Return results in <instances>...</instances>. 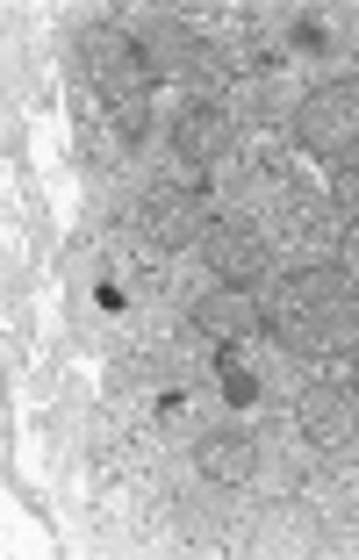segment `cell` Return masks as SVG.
I'll return each instance as SVG.
<instances>
[{
	"label": "cell",
	"instance_id": "obj_12",
	"mask_svg": "<svg viewBox=\"0 0 359 560\" xmlns=\"http://www.w3.org/2000/svg\"><path fill=\"white\" fill-rule=\"evenodd\" d=\"M187 86H201V94H216V86L230 80V58H223V44H195V58H187V72H180Z\"/></svg>",
	"mask_w": 359,
	"mask_h": 560
},
{
	"label": "cell",
	"instance_id": "obj_7",
	"mask_svg": "<svg viewBox=\"0 0 359 560\" xmlns=\"http://www.w3.org/2000/svg\"><path fill=\"white\" fill-rule=\"evenodd\" d=\"M252 324H259V302H252L245 288H216V295L195 302V330H201V338H216V346H238Z\"/></svg>",
	"mask_w": 359,
	"mask_h": 560
},
{
	"label": "cell",
	"instance_id": "obj_10",
	"mask_svg": "<svg viewBox=\"0 0 359 560\" xmlns=\"http://www.w3.org/2000/svg\"><path fill=\"white\" fill-rule=\"evenodd\" d=\"M137 44H144V58H151V80H180L187 72V58H195V36L180 30V22H144L137 30Z\"/></svg>",
	"mask_w": 359,
	"mask_h": 560
},
{
	"label": "cell",
	"instance_id": "obj_5",
	"mask_svg": "<svg viewBox=\"0 0 359 560\" xmlns=\"http://www.w3.org/2000/svg\"><path fill=\"white\" fill-rule=\"evenodd\" d=\"M230 144H238V122H230V108H216V101H195V108H180V122H173V159L187 165V173L216 165Z\"/></svg>",
	"mask_w": 359,
	"mask_h": 560
},
{
	"label": "cell",
	"instance_id": "obj_2",
	"mask_svg": "<svg viewBox=\"0 0 359 560\" xmlns=\"http://www.w3.org/2000/svg\"><path fill=\"white\" fill-rule=\"evenodd\" d=\"M80 72L115 101V108H137V101H144V86H151V58H144V44H137V36H123V30H94V36H86Z\"/></svg>",
	"mask_w": 359,
	"mask_h": 560
},
{
	"label": "cell",
	"instance_id": "obj_4",
	"mask_svg": "<svg viewBox=\"0 0 359 560\" xmlns=\"http://www.w3.org/2000/svg\"><path fill=\"white\" fill-rule=\"evenodd\" d=\"M201 259H209L216 280H230V288H252V280H266V237L252 231V223H209V237H201Z\"/></svg>",
	"mask_w": 359,
	"mask_h": 560
},
{
	"label": "cell",
	"instance_id": "obj_13",
	"mask_svg": "<svg viewBox=\"0 0 359 560\" xmlns=\"http://www.w3.org/2000/svg\"><path fill=\"white\" fill-rule=\"evenodd\" d=\"M216 374H223V396L230 402H252V396H259V366L238 360V352H223V366H216Z\"/></svg>",
	"mask_w": 359,
	"mask_h": 560
},
{
	"label": "cell",
	"instance_id": "obj_8",
	"mask_svg": "<svg viewBox=\"0 0 359 560\" xmlns=\"http://www.w3.org/2000/svg\"><path fill=\"white\" fill-rule=\"evenodd\" d=\"M201 475L209 481H252L259 475V439H245V431H209L201 439Z\"/></svg>",
	"mask_w": 359,
	"mask_h": 560
},
{
	"label": "cell",
	"instance_id": "obj_3",
	"mask_svg": "<svg viewBox=\"0 0 359 560\" xmlns=\"http://www.w3.org/2000/svg\"><path fill=\"white\" fill-rule=\"evenodd\" d=\"M280 346L288 352H310V360H324V352H359V295L345 288V295H324L310 302V310L280 316Z\"/></svg>",
	"mask_w": 359,
	"mask_h": 560
},
{
	"label": "cell",
	"instance_id": "obj_11",
	"mask_svg": "<svg viewBox=\"0 0 359 560\" xmlns=\"http://www.w3.org/2000/svg\"><path fill=\"white\" fill-rule=\"evenodd\" d=\"M302 431L324 439V445L352 439V396H345V388H310V396H302Z\"/></svg>",
	"mask_w": 359,
	"mask_h": 560
},
{
	"label": "cell",
	"instance_id": "obj_15",
	"mask_svg": "<svg viewBox=\"0 0 359 560\" xmlns=\"http://www.w3.org/2000/svg\"><path fill=\"white\" fill-rule=\"evenodd\" d=\"M345 273L359 280V223H352V231H345Z\"/></svg>",
	"mask_w": 359,
	"mask_h": 560
},
{
	"label": "cell",
	"instance_id": "obj_14",
	"mask_svg": "<svg viewBox=\"0 0 359 560\" xmlns=\"http://www.w3.org/2000/svg\"><path fill=\"white\" fill-rule=\"evenodd\" d=\"M338 201H345V209H359V173H338Z\"/></svg>",
	"mask_w": 359,
	"mask_h": 560
},
{
	"label": "cell",
	"instance_id": "obj_1",
	"mask_svg": "<svg viewBox=\"0 0 359 560\" xmlns=\"http://www.w3.org/2000/svg\"><path fill=\"white\" fill-rule=\"evenodd\" d=\"M294 137H302V151H316V159H345V151H359V80L316 86V94L294 108Z\"/></svg>",
	"mask_w": 359,
	"mask_h": 560
},
{
	"label": "cell",
	"instance_id": "obj_6",
	"mask_svg": "<svg viewBox=\"0 0 359 560\" xmlns=\"http://www.w3.org/2000/svg\"><path fill=\"white\" fill-rule=\"evenodd\" d=\"M144 223H151L159 245H195V237H209V215H201V201L187 195V187H151Z\"/></svg>",
	"mask_w": 359,
	"mask_h": 560
},
{
	"label": "cell",
	"instance_id": "obj_9",
	"mask_svg": "<svg viewBox=\"0 0 359 560\" xmlns=\"http://www.w3.org/2000/svg\"><path fill=\"white\" fill-rule=\"evenodd\" d=\"M324 295H345V273H331V266L288 273L274 295H266V324H280V316H294V310H310V302H324Z\"/></svg>",
	"mask_w": 359,
	"mask_h": 560
},
{
	"label": "cell",
	"instance_id": "obj_16",
	"mask_svg": "<svg viewBox=\"0 0 359 560\" xmlns=\"http://www.w3.org/2000/svg\"><path fill=\"white\" fill-rule=\"evenodd\" d=\"M352 374H359V352H352Z\"/></svg>",
	"mask_w": 359,
	"mask_h": 560
}]
</instances>
